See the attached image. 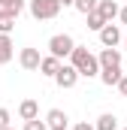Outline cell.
<instances>
[{"label":"cell","instance_id":"8fae6325","mask_svg":"<svg viewBox=\"0 0 127 130\" xmlns=\"http://www.w3.org/2000/svg\"><path fill=\"white\" fill-rule=\"evenodd\" d=\"M12 55H15V42H12V36H9V33H0V64H9Z\"/></svg>","mask_w":127,"mask_h":130},{"label":"cell","instance_id":"e0dca14e","mask_svg":"<svg viewBox=\"0 0 127 130\" xmlns=\"http://www.w3.org/2000/svg\"><path fill=\"white\" fill-rule=\"evenodd\" d=\"M73 9H79L82 15H88V12H94V9H97V0H76Z\"/></svg>","mask_w":127,"mask_h":130},{"label":"cell","instance_id":"ac0fdd59","mask_svg":"<svg viewBox=\"0 0 127 130\" xmlns=\"http://www.w3.org/2000/svg\"><path fill=\"white\" fill-rule=\"evenodd\" d=\"M0 9H9V12H21L24 9V0H0Z\"/></svg>","mask_w":127,"mask_h":130},{"label":"cell","instance_id":"7402d4cb","mask_svg":"<svg viewBox=\"0 0 127 130\" xmlns=\"http://www.w3.org/2000/svg\"><path fill=\"white\" fill-rule=\"evenodd\" d=\"M73 130H94V124H88V121H79Z\"/></svg>","mask_w":127,"mask_h":130},{"label":"cell","instance_id":"6da1fadb","mask_svg":"<svg viewBox=\"0 0 127 130\" xmlns=\"http://www.w3.org/2000/svg\"><path fill=\"white\" fill-rule=\"evenodd\" d=\"M70 64L76 67V73L79 76H85V79H91L100 73V64H97V55H91L85 45H76L73 52H70Z\"/></svg>","mask_w":127,"mask_h":130},{"label":"cell","instance_id":"277c9868","mask_svg":"<svg viewBox=\"0 0 127 130\" xmlns=\"http://www.w3.org/2000/svg\"><path fill=\"white\" fill-rule=\"evenodd\" d=\"M55 82H58V88H64V91L76 88V82H79L76 67H73V64H61V67H58V73H55Z\"/></svg>","mask_w":127,"mask_h":130},{"label":"cell","instance_id":"52a82bcc","mask_svg":"<svg viewBox=\"0 0 127 130\" xmlns=\"http://www.w3.org/2000/svg\"><path fill=\"white\" fill-rule=\"evenodd\" d=\"M45 127H49V130H67V127H70L67 112H64V109H49V115H45Z\"/></svg>","mask_w":127,"mask_h":130},{"label":"cell","instance_id":"44dd1931","mask_svg":"<svg viewBox=\"0 0 127 130\" xmlns=\"http://www.w3.org/2000/svg\"><path fill=\"white\" fill-rule=\"evenodd\" d=\"M115 88H118V94H121V97H127V76L118 79V85H115Z\"/></svg>","mask_w":127,"mask_h":130},{"label":"cell","instance_id":"ffe728a7","mask_svg":"<svg viewBox=\"0 0 127 130\" xmlns=\"http://www.w3.org/2000/svg\"><path fill=\"white\" fill-rule=\"evenodd\" d=\"M9 118H12V115H9V109H3V106H0V130L9 127Z\"/></svg>","mask_w":127,"mask_h":130},{"label":"cell","instance_id":"3957f363","mask_svg":"<svg viewBox=\"0 0 127 130\" xmlns=\"http://www.w3.org/2000/svg\"><path fill=\"white\" fill-rule=\"evenodd\" d=\"M76 48V39L70 36V33H55L52 39H49V55L52 58H70V52Z\"/></svg>","mask_w":127,"mask_h":130},{"label":"cell","instance_id":"4fadbf2b","mask_svg":"<svg viewBox=\"0 0 127 130\" xmlns=\"http://www.w3.org/2000/svg\"><path fill=\"white\" fill-rule=\"evenodd\" d=\"M15 12H9V9H0V33H12L15 30Z\"/></svg>","mask_w":127,"mask_h":130},{"label":"cell","instance_id":"603a6c76","mask_svg":"<svg viewBox=\"0 0 127 130\" xmlns=\"http://www.w3.org/2000/svg\"><path fill=\"white\" fill-rule=\"evenodd\" d=\"M118 18H121V24H127V6H121V9H118Z\"/></svg>","mask_w":127,"mask_h":130},{"label":"cell","instance_id":"cb8c5ba5","mask_svg":"<svg viewBox=\"0 0 127 130\" xmlns=\"http://www.w3.org/2000/svg\"><path fill=\"white\" fill-rule=\"evenodd\" d=\"M58 3H61V6H73L76 0H58Z\"/></svg>","mask_w":127,"mask_h":130},{"label":"cell","instance_id":"7c38bea8","mask_svg":"<svg viewBox=\"0 0 127 130\" xmlns=\"http://www.w3.org/2000/svg\"><path fill=\"white\" fill-rule=\"evenodd\" d=\"M18 115H21V121L39 118V106H36V100H21V103H18Z\"/></svg>","mask_w":127,"mask_h":130},{"label":"cell","instance_id":"30bf717a","mask_svg":"<svg viewBox=\"0 0 127 130\" xmlns=\"http://www.w3.org/2000/svg\"><path fill=\"white\" fill-rule=\"evenodd\" d=\"M97 76H100V82H103V85H109V88H112V85H118V79L124 76V70H121V67H103Z\"/></svg>","mask_w":127,"mask_h":130},{"label":"cell","instance_id":"9a60e30c","mask_svg":"<svg viewBox=\"0 0 127 130\" xmlns=\"http://www.w3.org/2000/svg\"><path fill=\"white\" fill-rule=\"evenodd\" d=\"M94 130H118V118H115L112 112H103V115L97 118Z\"/></svg>","mask_w":127,"mask_h":130},{"label":"cell","instance_id":"9c48e42d","mask_svg":"<svg viewBox=\"0 0 127 130\" xmlns=\"http://www.w3.org/2000/svg\"><path fill=\"white\" fill-rule=\"evenodd\" d=\"M118 3L115 0H97V12L103 15V21H112V18H118Z\"/></svg>","mask_w":127,"mask_h":130},{"label":"cell","instance_id":"d4e9b609","mask_svg":"<svg viewBox=\"0 0 127 130\" xmlns=\"http://www.w3.org/2000/svg\"><path fill=\"white\" fill-rule=\"evenodd\" d=\"M3 130H15V127H3Z\"/></svg>","mask_w":127,"mask_h":130},{"label":"cell","instance_id":"5bb4252c","mask_svg":"<svg viewBox=\"0 0 127 130\" xmlns=\"http://www.w3.org/2000/svg\"><path fill=\"white\" fill-rule=\"evenodd\" d=\"M58 67H61V61L49 55V58H42V61H39V73H42V76H49V79H55V73H58Z\"/></svg>","mask_w":127,"mask_h":130},{"label":"cell","instance_id":"5b68a950","mask_svg":"<svg viewBox=\"0 0 127 130\" xmlns=\"http://www.w3.org/2000/svg\"><path fill=\"white\" fill-rule=\"evenodd\" d=\"M97 33H100L103 48H118V42H121V27H118V24H112V21H109V24H103Z\"/></svg>","mask_w":127,"mask_h":130},{"label":"cell","instance_id":"8992f818","mask_svg":"<svg viewBox=\"0 0 127 130\" xmlns=\"http://www.w3.org/2000/svg\"><path fill=\"white\" fill-rule=\"evenodd\" d=\"M39 61H42L39 48H21L18 52V64H21V70H27V73L39 70Z\"/></svg>","mask_w":127,"mask_h":130},{"label":"cell","instance_id":"4316f807","mask_svg":"<svg viewBox=\"0 0 127 130\" xmlns=\"http://www.w3.org/2000/svg\"><path fill=\"white\" fill-rule=\"evenodd\" d=\"M121 130H127V127H121Z\"/></svg>","mask_w":127,"mask_h":130},{"label":"cell","instance_id":"484cf974","mask_svg":"<svg viewBox=\"0 0 127 130\" xmlns=\"http://www.w3.org/2000/svg\"><path fill=\"white\" fill-rule=\"evenodd\" d=\"M124 48H127V36H124Z\"/></svg>","mask_w":127,"mask_h":130},{"label":"cell","instance_id":"d6986e66","mask_svg":"<svg viewBox=\"0 0 127 130\" xmlns=\"http://www.w3.org/2000/svg\"><path fill=\"white\" fill-rule=\"evenodd\" d=\"M24 130H49V127H45V121H39V118H30V121H24Z\"/></svg>","mask_w":127,"mask_h":130},{"label":"cell","instance_id":"7a4b0ae2","mask_svg":"<svg viewBox=\"0 0 127 130\" xmlns=\"http://www.w3.org/2000/svg\"><path fill=\"white\" fill-rule=\"evenodd\" d=\"M58 12H61L58 0H30V15L36 21H52V18H58Z\"/></svg>","mask_w":127,"mask_h":130},{"label":"cell","instance_id":"ba28073f","mask_svg":"<svg viewBox=\"0 0 127 130\" xmlns=\"http://www.w3.org/2000/svg\"><path fill=\"white\" fill-rule=\"evenodd\" d=\"M97 64H100V70L103 67H121V52L118 48H103L97 55Z\"/></svg>","mask_w":127,"mask_h":130},{"label":"cell","instance_id":"2e32d148","mask_svg":"<svg viewBox=\"0 0 127 130\" xmlns=\"http://www.w3.org/2000/svg\"><path fill=\"white\" fill-rule=\"evenodd\" d=\"M85 21H88V30H100V27H103V24H109V21H103V15H100V12H88V15H85Z\"/></svg>","mask_w":127,"mask_h":130}]
</instances>
